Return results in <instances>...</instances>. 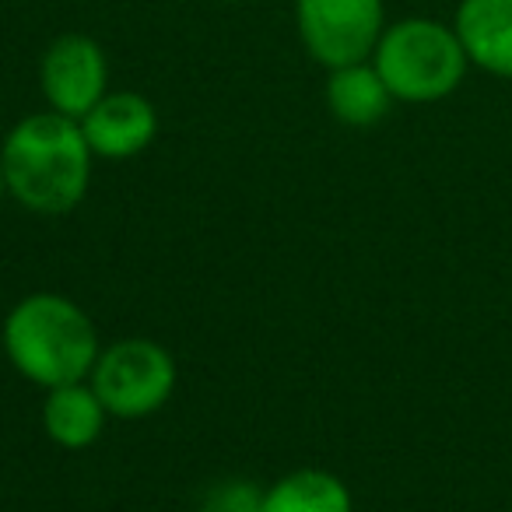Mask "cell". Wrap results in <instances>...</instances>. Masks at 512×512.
Instances as JSON below:
<instances>
[{"instance_id":"cell-1","label":"cell","mask_w":512,"mask_h":512,"mask_svg":"<svg viewBox=\"0 0 512 512\" xmlns=\"http://www.w3.org/2000/svg\"><path fill=\"white\" fill-rule=\"evenodd\" d=\"M92 148L78 120L64 113H32L0 144L8 193L32 214H71L92 179Z\"/></svg>"},{"instance_id":"cell-2","label":"cell","mask_w":512,"mask_h":512,"mask_svg":"<svg viewBox=\"0 0 512 512\" xmlns=\"http://www.w3.org/2000/svg\"><path fill=\"white\" fill-rule=\"evenodd\" d=\"M0 341L18 376L43 390L85 383L102 351L85 309L57 292H32L15 302L4 316Z\"/></svg>"},{"instance_id":"cell-3","label":"cell","mask_w":512,"mask_h":512,"mask_svg":"<svg viewBox=\"0 0 512 512\" xmlns=\"http://www.w3.org/2000/svg\"><path fill=\"white\" fill-rule=\"evenodd\" d=\"M379 78L400 102H439L460 88L470 60L456 29L432 18H407L383 32L372 53Z\"/></svg>"},{"instance_id":"cell-4","label":"cell","mask_w":512,"mask_h":512,"mask_svg":"<svg viewBox=\"0 0 512 512\" xmlns=\"http://www.w3.org/2000/svg\"><path fill=\"white\" fill-rule=\"evenodd\" d=\"M88 379L113 418L134 421L169 404L176 390V362L158 341L127 337L99 351V362Z\"/></svg>"},{"instance_id":"cell-5","label":"cell","mask_w":512,"mask_h":512,"mask_svg":"<svg viewBox=\"0 0 512 512\" xmlns=\"http://www.w3.org/2000/svg\"><path fill=\"white\" fill-rule=\"evenodd\" d=\"M299 36L323 67L362 64L383 39V0H295Z\"/></svg>"},{"instance_id":"cell-6","label":"cell","mask_w":512,"mask_h":512,"mask_svg":"<svg viewBox=\"0 0 512 512\" xmlns=\"http://www.w3.org/2000/svg\"><path fill=\"white\" fill-rule=\"evenodd\" d=\"M106 81V53L95 39L81 36V32H67V36L53 39L43 67H39V85H43L50 109L71 116V120H81L106 95Z\"/></svg>"},{"instance_id":"cell-7","label":"cell","mask_w":512,"mask_h":512,"mask_svg":"<svg viewBox=\"0 0 512 512\" xmlns=\"http://www.w3.org/2000/svg\"><path fill=\"white\" fill-rule=\"evenodd\" d=\"M78 123L92 155L109 162L141 155L158 134L155 106L137 92H106Z\"/></svg>"},{"instance_id":"cell-8","label":"cell","mask_w":512,"mask_h":512,"mask_svg":"<svg viewBox=\"0 0 512 512\" xmlns=\"http://www.w3.org/2000/svg\"><path fill=\"white\" fill-rule=\"evenodd\" d=\"M453 29L470 64L512 81V0H460Z\"/></svg>"},{"instance_id":"cell-9","label":"cell","mask_w":512,"mask_h":512,"mask_svg":"<svg viewBox=\"0 0 512 512\" xmlns=\"http://www.w3.org/2000/svg\"><path fill=\"white\" fill-rule=\"evenodd\" d=\"M106 404L92 383H67L57 390H46L43 400V432L57 442L60 449H88L99 442L106 428Z\"/></svg>"},{"instance_id":"cell-10","label":"cell","mask_w":512,"mask_h":512,"mask_svg":"<svg viewBox=\"0 0 512 512\" xmlns=\"http://www.w3.org/2000/svg\"><path fill=\"white\" fill-rule=\"evenodd\" d=\"M327 106L344 127H376L393 106L386 81L379 78L376 64L334 67L327 81Z\"/></svg>"},{"instance_id":"cell-11","label":"cell","mask_w":512,"mask_h":512,"mask_svg":"<svg viewBox=\"0 0 512 512\" xmlns=\"http://www.w3.org/2000/svg\"><path fill=\"white\" fill-rule=\"evenodd\" d=\"M348 484L320 467H302L285 474L264 491L260 512H351Z\"/></svg>"},{"instance_id":"cell-12","label":"cell","mask_w":512,"mask_h":512,"mask_svg":"<svg viewBox=\"0 0 512 512\" xmlns=\"http://www.w3.org/2000/svg\"><path fill=\"white\" fill-rule=\"evenodd\" d=\"M264 491H256L249 481H221L204 495L200 512H260Z\"/></svg>"},{"instance_id":"cell-13","label":"cell","mask_w":512,"mask_h":512,"mask_svg":"<svg viewBox=\"0 0 512 512\" xmlns=\"http://www.w3.org/2000/svg\"><path fill=\"white\" fill-rule=\"evenodd\" d=\"M4 193H8V179H4V165H0V200H4Z\"/></svg>"}]
</instances>
